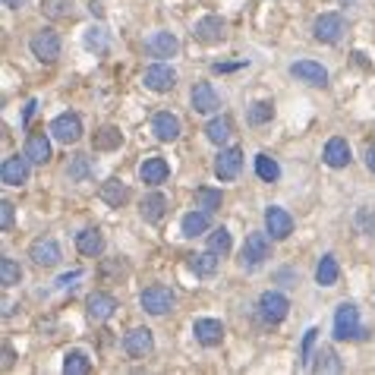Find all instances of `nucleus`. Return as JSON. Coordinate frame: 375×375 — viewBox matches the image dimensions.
<instances>
[{
	"label": "nucleus",
	"mask_w": 375,
	"mask_h": 375,
	"mask_svg": "<svg viewBox=\"0 0 375 375\" xmlns=\"http://www.w3.org/2000/svg\"><path fill=\"white\" fill-rule=\"evenodd\" d=\"M26 154L32 164H48L51 161V139L44 136V132H32V136L26 139Z\"/></svg>",
	"instance_id": "obj_21"
},
{
	"label": "nucleus",
	"mask_w": 375,
	"mask_h": 375,
	"mask_svg": "<svg viewBox=\"0 0 375 375\" xmlns=\"http://www.w3.org/2000/svg\"><path fill=\"white\" fill-rule=\"evenodd\" d=\"M290 76H297L300 83L315 85V88H325L328 85V70L322 63H315V60H297V63H290Z\"/></svg>",
	"instance_id": "obj_11"
},
{
	"label": "nucleus",
	"mask_w": 375,
	"mask_h": 375,
	"mask_svg": "<svg viewBox=\"0 0 375 375\" xmlns=\"http://www.w3.org/2000/svg\"><path fill=\"white\" fill-rule=\"evenodd\" d=\"M193 334L202 347H218V344L224 341V325H221L218 319H196Z\"/></svg>",
	"instance_id": "obj_16"
},
{
	"label": "nucleus",
	"mask_w": 375,
	"mask_h": 375,
	"mask_svg": "<svg viewBox=\"0 0 375 375\" xmlns=\"http://www.w3.org/2000/svg\"><path fill=\"white\" fill-rule=\"evenodd\" d=\"M218 259L221 255L218 253H199V255H193V259H189V268H193V275L196 278H211L218 271Z\"/></svg>",
	"instance_id": "obj_31"
},
{
	"label": "nucleus",
	"mask_w": 375,
	"mask_h": 375,
	"mask_svg": "<svg viewBox=\"0 0 375 375\" xmlns=\"http://www.w3.org/2000/svg\"><path fill=\"white\" fill-rule=\"evenodd\" d=\"M85 309H88V319L92 322H107L110 315L117 312V300L110 293H92L85 300Z\"/></svg>",
	"instance_id": "obj_19"
},
{
	"label": "nucleus",
	"mask_w": 375,
	"mask_h": 375,
	"mask_svg": "<svg viewBox=\"0 0 375 375\" xmlns=\"http://www.w3.org/2000/svg\"><path fill=\"white\" fill-rule=\"evenodd\" d=\"M315 334H319V328H309L306 337H303V363L312 366V344H315Z\"/></svg>",
	"instance_id": "obj_43"
},
{
	"label": "nucleus",
	"mask_w": 375,
	"mask_h": 375,
	"mask_svg": "<svg viewBox=\"0 0 375 375\" xmlns=\"http://www.w3.org/2000/svg\"><path fill=\"white\" fill-rule=\"evenodd\" d=\"M41 13L48 19H70L73 16V0H41Z\"/></svg>",
	"instance_id": "obj_38"
},
{
	"label": "nucleus",
	"mask_w": 375,
	"mask_h": 375,
	"mask_svg": "<svg viewBox=\"0 0 375 375\" xmlns=\"http://www.w3.org/2000/svg\"><path fill=\"white\" fill-rule=\"evenodd\" d=\"M120 142H123V132L117 127H101L92 136V149L95 152H114V149H120Z\"/></svg>",
	"instance_id": "obj_28"
},
{
	"label": "nucleus",
	"mask_w": 375,
	"mask_h": 375,
	"mask_svg": "<svg viewBox=\"0 0 375 375\" xmlns=\"http://www.w3.org/2000/svg\"><path fill=\"white\" fill-rule=\"evenodd\" d=\"M152 132H154L158 142H176L180 132H183V123L176 114H171V110H161V114H154V120H152Z\"/></svg>",
	"instance_id": "obj_10"
},
{
	"label": "nucleus",
	"mask_w": 375,
	"mask_h": 375,
	"mask_svg": "<svg viewBox=\"0 0 375 375\" xmlns=\"http://www.w3.org/2000/svg\"><path fill=\"white\" fill-rule=\"evenodd\" d=\"M19 281H22V268L13 259H6V255H4V259H0V284H4V287H16Z\"/></svg>",
	"instance_id": "obj_41"
},
{
	"label": "nucleus",
	"mask_w": 375,
	"mask_h": 375,
	"mask_svg": "<svg viewBox=\"0 0 375 375\" xmlns=\"http://www.w3.org/2000/svg\"><path fill=\"white\" fill-rule=\"evenodd\" d=\"M145 51H149L152 57H174L176 51H180V41H176L171 32H154L152 38L145 41Z\"/></svg>",
	"instance_id": "obj_24"
},
{
	"label": "nucleus",
	"mask_w": 375,
	"mask_h": 375,
	"mask_svg": "<svg viewBox=\"0 0 375 375\" xmlns=\"http://www.w3.org/2000/svg\"><path fill=\"white\" fill-rule=\"evenodd\" d=\"M356 227L363 233H375V215H372L369 208H359L356 211Z\"/></svg>",
	"instance_id": "obj_42"
},
{
	"label": "nucleus",
	"mask_w": 375,
	"mask_h": 375,
	"mask_svg": "<svg viewBox=\"0 0 375 375\" xmlns=\"http://www.w3.org/2000/svg\"><path fill=\"white\" fill-rule=\"evenodd\" d=\"M28 0H4V6H10V10H19V6H26Z\"/></svg>",
	"instance_id": "obj_50"
},
{
	"label": "nucleus",
	"mask_w": 375,
	"mask_h": 375,
	"mask_svg": "<svg viewBox=\"0 0 375 375\" xmlns=\"http://www.w3.org/2000/svg\"><path fill=\"white\" fill-rule=\"evenodd\" d=\"M88 10H92V16H101L105 6H101V0H88Z\"/></svg>",
	"instance_id": "obj_49"
},
{
	"label": "nucleus",
	"mask_w": 375,
	"mask_h": 375,
	"mask_svg": "<svg viewBox=\"0 0 375 375\" xmlns=\"http://www.w3.org/2000/svg\"><path fill=\"white\" fill-rule=\"evenodd\" d=\"M35 107H38V101H28V105H26V110H22V123H28V120H32V114H35Z\"/></svg>",
	"instance_id": "obj_45"
},
{
	"label": "nucleus",
	"mask_w": 375,
	"mask_h": 375,
	"mask_svg": "<svg viewBox=\"0 0 375 375\" xmlns=\"http://www.w3.org/2000/svg\"><path fill=\"white\" fill-rule=\"evenodd\" d=\"M51 136H54L57 142H63V145L79 142V139H83V120H79V114L54 117V123H51Z\"/></svg>",
	"instance_id": "obj_7"
},
{
	"label": "nucleus",
	"mask_w": 375,
	"mask_h": 375,
	"mask_svg": "<svg viewBox=\"0 0 375 375\" xmlns=\"http://www.w3.org/2000/svg\"><path fill=\"white\" fill-rule=\"evenodd\" d=\"M366 167H369V171L375 174V145H369V149H366Z\"/></svg>",
	"instance_id": "obj_47"
},
{
	"label": "nucleus",
	"mask_w": 375,
	"mask_h": 375,
	"mask_svg": "<svg viewBox=\"0 0 375 375\" xmlns=\"http://www.w3.org/2000/svg\"><path fill=\"white\" fill-rule=\"evenodd\" d=\"M123 350H127L132 359L149 356V353L154 350V337H152V331H149V328H132L130 334L123 337Z\"/></svg>",
	"instance_id": "obj_15"
},
{
	"label": "nucleus",
	"mask_w": 375,
	"mask_h": 375,
	"mask_svg": "<svg viewBox=\"0 0 375 375\" xmlns=\"http://www.w3.org/2000/svg\"><path fill=\"white\" fill-rule=\"evenodd\" d=\"M76 246L83 255H101L105 253V237H101L98 227H85V231L76 237Z\"/></svg>",
	"instance_id": "obj_27"
},
{
	"label": "nucleus",
	"mask_w": 375,
	"mask_h": 375,
	"mask_svg": "<svg viewBox=\"0 0 375 375\" xmlns=\"http://www.w3.org/2000/svg\"><path fill=\"white\" fill-rule=\"evenodd\" d=\"M66 176L73 183H85L92 176V158L88 154H73L70 158V167H66Z\"/></svg>",
	"instance_id": "obj_33"
},
{
	"label": "nucleus",
	"mask_w": 375,
	"mask_h": 375,
	"mask_svg": "<svg viewBox=\"0 0 375 375\" xmlns=\"http://www.w3.org/2000/svg\"><path fill=\"white\" fill-rule=\"evenodd\" d=\"M28 164H32V161L26 158V154H16V158H6L4 161V171H0V180L6 183V186H22V183L28 180Z\"/></svg>",
	"instance_id": "obj_17"
},
{
	"label": "nucleus",
	"mask_w": 375,
	"mask_h": 375,
	"mask_svg": "<svg viewBox=\"0 0 375 375\" xmlns=\"http://www.w3.org/2000/svg\"><path fill=\"white\" fill-rule=\"evenodd\" d=\"M271 117H275V105H271V101H255V105H249V110H246L249 127H262V123H268Z\"/></svg>",
	"instance_id": "obj_35"
},
{
	"label": "nucleus",
	"mask_w": 375,
	"mask_h": 375,
	"mask_svg": "<svg viewBox=\"0 0 375 375\" xmlns=\"http://www.w3.org/2000/svg\"><path fill=\"white\" fill-rule=\"evenodd\" d=\"M231 246H233V240H231V231H227V227H218V231L208 233V249L211 253H218L221 259L231 253Z\"/></svg>",
	"instance_id": "obj_39"
},
{
	"label": "nucleus",
	"mask_w": 375,
	"mask_h": 375,
	"mask_svg": "<svg viewBox=\"0 0 375 375\" xmlns=\"http://www.w3.org/2000/svg\"><path fill=\"white\" fill-rule=\"evenodd\" d=\"M265 231H268L271 240H287L293 233V218L290 211H284L281 205H271L268 211H265Z\"/></svg>",
	"instance_id": "obj_8"
},
{
	"label": "nucleus",
	"mask_w": 375,
	"mask_h": 375,
	"mask_svg": "<svg viewBox=\"0 0 375 375\" xmlns=\"http://www.w3.org/2000/svg\"><path fill=\"white\" fill-rule=\"evenodd\" d=\"M337 278H341L337 259H334L331 253H325V255H322V262H319V268H315V281H319L322 287H334Z\"/></svg>",
	"instance_id": "obj_29"
},
{
	"label": "nucleus",
	"mask_w": 375,
	"mask_h": 375,
	"mask_svg": "<svg viewBox=\"0 0 375 375\" xmlns=\"http://www.w3.org/2000/svg\"><path fill=\"white\" fill-rule=\"evenodd\" d=\"M167 211V196L164 193H152L142 199V205H139V215H142L149 224H158L161 218H164Z\"/></svg>",
	"instance_id": "obj_25"
},
{
	"label": "nucleus",
	"mask_w": 375,
	"mask_h": 375,
	"mask_svg": "<svg viewBox=\"0 0 375 375\" xmlns=\"http://www.w3.org/2000/svg\"><path fill=\"white\" fill-rule=\"evenodd\" d=\"M139 176H142V183H149V186H161V183L171 176V167H167L164 158L152 154V158L142 161V167H139Z\"/></svg>",
	"instance_id": "obj_18"
},
{
	"label": "nucleus",
	"mask_w": 375,
	"mask_h": 375,
	"mask_svg": "<svg viewBox=\"0 0 375 375\" xmlns=\"http://www.w3.org/2000/svg\"><path fill=\"white\" fill-rule=\"evenodd\" d=\"M221 189H208V186H199L196 189V202H199V208H205V211H218L221 208Z\"/></svg>",
	"instance_id": "obj_40"
},
{
	"label": "nucleus",
	"mask_w": 375,
	"mask_h": 375,
	"mask_svg": "<svg viewBox=\"0 0 375 375\" xmlns=\"http://www.w3.org/2000/svg\"><path fill=\"white\" fill-rule=\"evenodd\" d=\"M231 132H233L231 117H215V120H208V127H205V139L215 145H224L227 139H231Z\"/></svg>",
	"instance_id": "obj_30"
},
{
	"label": "nucleus",
	"mask_w": 375,
	"mask_h": 375,
	"mask_svg": "<svg viewBox=\"0 0 375 375\" xmlns=\"http://www.w3.org/2000/svg\"><path fill=\"white\" fill-rule=\"evenodd\" d=\"M325 164L334 167V171H341V167L350 164V145H347V139H341V136L328 139V145H325Z\"/></svg>",
	"instance_id": "obj_22"
},
{
	"label": "nucleus",
	"mask_w": 375,
	"mask_h": 375,
	"mask_svg": "<svg viewBox=\"0 0 375 375\" xmlns=\"http://www.w3.org/2000/svg\"><path fill=\"white\" fill-rule=\"evenodd\" d=\"M312 372H341L344 366H341V359H337V353L334 347H322L319 353H315V363L309 366Z\"/></svg>",
	"instance_id": "obj_32"
},
{
	"label": "nucleus",
	"mask_w": 375,
	"mask_h": 375,
	"mask_svg": "<svg viewBox=\"0 0 375 375\" xmlns=\"http://www.w3.org/2000/svg\"><path fill=\"white\" fill-rule=\"evenodd\" d=\"M13 215H16V211H13V202L0 205V227H4V231H10L13 227Z\"/></svg>",
	"instance_id": "obj_44"
},
{
	"label": "nucleus",
	"mask_w": 375,
	"mask_h": 375,
	"mask_svg": "<svg viewBox=\"0 0 375 375\" xmlns=\"http://www.w3.org/2000/svg\"><path fill=\"white\" fill-rule=\"evenodd\" d=\"M28 259L35 265H41V268H54L57 262H60V246H57V240L51 237H38L28 246Z\"/></svg>",
	"instance_id": "obj_12"
},
{
	"label": "nucleus",
	"mask_w": 375,
	"mask_h": 375,
	"mask_svg": "<svg viewBox=\"0 0 375 375\" xmlns=\"http://www.w3.org/2000/svg\"><path fill=\"white\" fill-rule=\"evenodd\" d=\"M28 48H32V54L38 57V60L51 63L60 57V35H57L54 28H41V32H35L32 38H28Z\"/></svg>",
	"instance_id": "obj_5"
},
{
	"label": "nucleus",
	"mask_w": 375,
	"mask_h": 375,
	"mask_svg": "<svg viewBox=\"0 0 375 375\" xmlns=\"http://www.w3.org/2000/svg\"><path fill=\"white\" fill-rule=\"evenodd\" d=\"M98 196L105 199L110 208H120V205H127L130 189H127V183H123V180H107V183H101Z\"/></svg>",
	"instance_id": "obj_26"
},
{
	"label": "nucleus",
	"mask_w": 375,
	"mask_h": 375,
	"mask_svg": "<svg viewBox=\"0 0 375 375\" xmlns=\"http://www.w3.org/2000/svg\"><path fill=\"white\" fill-rule=\"evenodd\" d=\"M255 174H259L265 183H278V180H281V167H278V161L268 158V154H255Z\"/></svg>",
	"instance_id": "obj_37"
},
{
	"label": "nucleus",
	"mask_w": 375,
	"mask_h": 375,
	"mask_svg": "<svg viewBox=\"0 0 375 375\" xmlns=\"http://www.w3.org/2000/svg\"><path fill=\"white\" fill-rule=\"evenodd\" d=\"M287 312H290V303H287L284 293L265 290L262 297H259V315H262V322H268V325H278V322L287 319Z\"/></svg>",
	"instance_id": "obj_4"
},
{
	"label": "nucleus",
	"mask_w": 375,
	"mask_h": 375,
	"mask_svg": "<svg viewBox=\"0 0 375 375\" xmlns=\"http://www.w3.org/2000/svg\"><path fill=\"white\" fill-rule=\"evenodd\" d=\"M344 32H347V26H344V16H341V13H322V16L315 19V26H312L315 41H322V44L341 41Z\"/></svg>",
	"instance_id": "obj_6"
},
{
	"label": "nucleus",
	"mask_w": 375,
	"mask_h": 375,
	"mask_svg": "<svg viewBox=\"0 0 375 375\" xmlns=\"http://www.w3.org/2000/svg\"><path fill=\"white\" fill-rule=\"evenodd\" d=\"M240 66L243 63H215L211 70H215V73H233V70H240Z\"/></svg>",
	"instance_id": "obj_46"
},
{
	"label": "nucleus",
	"mask_w": 375,
	"mask_h": 375,
	"mask_svg": "<svg viewBox=\"0 0 375 375\" xmlns=\"http://www.w3.org/2000/svg\"><path fill=\"white\" fill-rule=\"evenodd\" d=\"M193 32H196V38L199 41H205V44H218V41H224L227 38V22L221 19V16H202L193 26Z\"/></svg>",
	"instance_id": "obj_14"
},
{
	"label": "nucleus",
	"mask_w": 375,
	"mask_h": 375,
	"mask_svg": "<svg viewBox=\"0 0 375 375\" xmlns=\"http://www.w3.org/2000/svg\"><path fill=\"white\" fill-rule=\"evenodd\" d=\"M341 4H353V0H341Z\"/></svg>",
	"instance_id": "obj_51"
},
{
	"label": "nucleus",
	"mask_w": 375,
	"mask_h": 375,
	"mask_svg": "<svg viewBox=\"0 0 375 375\" xmlns=\"http://www.w3.org/2000/svg\"><path fill=\"white\" fill-rule=\"evenodd\" d=\"M211 227V211H189V215H183V221H180V231H183V237H202L205 231Z\"/></svg>",
	"instance_id": "obj_23"
},
{
	"label": "nucleus",
	"mask_w": 375,
	"mask_h": 375,
	"mask_svg": "<svg viewBox=\"0 0 375 375\" xmlns=\"http://www.w3.org/2000/svg\"><path fill=\"white\" fill-rule=\"evenodd\" d=\"M268 255H271V240H268V231H255V233H249L246 243H243V249H240V265L246 271H255V268H262L265 262H268Z\"/></svg>",
	"instance_id": "obj_2"
},
{
	"label": "nucleus",
	"mask_w": 375,
	"mask_h": 375,
	"mask_svg": "<svg viewBox=\"0 0 375 375\" xmlns=\"http://www.w3.org/2000/svg\"><path fill=\"white\" fill-rule=\"evenodd\" d=\"M76 278H83V271H70V275H63L57 284H60V287H70V281H76Z\"/></svg>",
	"instance_id": "obj_48"
},
{
	"label": "nucleus",
	"mask_w": 375,
	"mask_h": 375,
	"mask_svg": "<svg viewBox=\"0 0 375 375\" xmlns=\"http://www.w3.org/2000/svg\"><path fill=\"white\" fill-rule=\"evenodd\" d=\"M83 44H85L88 51H95V54H105V51H107V28H105V26H92V28H85Z\"/></svg>",
	"instance_id": "obj_36"
},
{
	"label": "nucleus",
	"mask_w": 375,
	"mask_h": 375,
	"mask_svg": "<svg viewBox=\"0 0 375 375\" xmlns=\"http://www.w3.org/2000/svg\"><path fill=\"white\" fill-rule=\"evenodd\" d=\"M88 369H92V359H88L83 350H70L63 356V372L66 375H85Z\"/></svg>",
	"instance_id": "obj_34"
},
{
	"label": "nucleus",
	"mask_w": 375,
	"mask_h": 375,
	"mask_svg": "<svg viewBox=\"0 0 375 375\" xmlns=\"http://www.w3.org/2000/svg\"><path fill=\"white\" fill-rule=\"evenodd\" d=\"M142 83H145V88H152V92L164 95L176 85V73H174V66H167V63H152L149 70H145Z\"/></svg>",
	"instance_id": "obj_9"
},
{
	"label": "nucleus",
	"mask_w": 375,
	"mask_h": 375,
	"mask_svg": "<svg viewBox=\"0 0 375 375\" xmlns=\"http://www.w3.org/2000/svg\"><path fill=\"white\" fill-rule=\"evenodd\" d=\"M240 167H243V152L237 149V145L221 149V154L215 158V176H218V180H237Z\"/></svg>",
	"instance_id": "obj_13"
},
{
	"label": "nucleus",
	"mask_w": 375,
	"mask_h": 375,
	"mask_svg": "<svg viewBox=\"0 0 375 375\" xmlns=\"http://www.w3.org/2000/svg\"><path fill=\"white\" fill-rule=\"evenodd\" d=\"M218 107H221V98L215 88H211V83L193 85V110L196 114H215Z\"/></svg>",
	"instance_id": "obj_20"
},
{
	"label": "nucleus",
	"mask_w": 375,
	"mask_h": 375,
	"mask_svg": "<svg viewBox=\"0 0 375 375\" xmlns=\"http://www.w3.org/2000/svg\"><path fill=\"white\" fill-rule=\"evenodd\" d=\"M372 331L359 325V309L353 303H341L334 312V341H366Z\"/></svg>",
	"instance_id": "obj_1"
},
{
	"label": "nucleus",
	"mask_w": 375,
	"mask_h": 375,
	"mask_svg": "<svg viewBox=\"0 0 375 375\" xmlns=\"http://www.w3.org/2000/svg\"><path fill=\"white\" fill-rule=\"evenodd\" d=\"M174 290L164 284H152L142 290V297H139V303H142V309L149 315H167L174 309Z\"/></svg>",
	"instance_id": "obj_3"
}]
</instances>
